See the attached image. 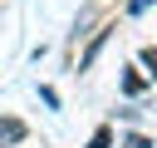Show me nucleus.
I'll return each instance as SVG.
<instances>
[{
	"mask_svg": "<svg viewBox=\"0 0 157 148\" xmlns=\"http://www.w3.org/2000/svg\"><path fill=\"white\" fill-rule=\"evenodd\" d=\"M15 143H25V123L20 118H0V148H15Z\"/></svg>",
	"mask_w": 157,
	"mask_h": 148,
	"instance_id": "obj_1",
	"label": "nucleus"
},
{
	"mask_svg": "<svg viewBox=\"0 0 157 148\" xmlns=\"http://www.w3.org/2000/svg\"><path fill=\"white\" fill-rule=\"evenodd\" d=\"M88 148H113V128H98V133L88 138Z\"/></svg>",
	"mask_w": 157,
	"mask_h": 148,
	"instance_id": "obj_2",
	"label": "nucleus"
},
{
	"mask_svg": "<svg viewBox=\"0 0 157 148\" xmlns=\"http://www.w3.org/2000/svg\"><path fill=\"white\" fill-rule=\"evenodd\" d=\"M123 148H152V143H147L142 133H128V138H123Z\"/></svg>",
	"mask_w": 157,
	"mask_h": 148,
	"instance_id": "obj_3",
	"label": "nucleus"
},
{
	"mask_svg": "<svg viewBox=\"0 0 157 148\" xmlns=\"http://www.w3.org/2000/svg\"><path fill=\"white\" fill-rule=\"evenodd\" d=\"M142 64L152 69V79H157V49H142Z\"/></svg>",
	"mask_w": 157,
	"mask_h": 148,
	"instance_id": "obj_4",
	"label": "nucleus"
},
{
	"mask_svg": "<svg viewBox=\"0 0 157 148\" xmlns=\"http://www.w3.org/2000/svg\"><path fill=\"white\" fill-rule=\"evenodd\" d=\"M147 5H152V0H128V10H132V15H142Z\"/></svg>",
	"mask_w": 157,
	"mask_h": 148,
	"instance_id": "obj_5",
	"label": "nucleus"
}]
</instances>
